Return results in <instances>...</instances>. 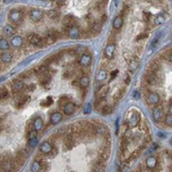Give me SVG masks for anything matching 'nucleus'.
<instances>
[{"instance_id":"24","label":"nucleus","mask_w":172,"mask_h":172,"mask_svg":"<svg viewBox=\"0 0 172 172\" xmlns=\"http://www.w3.org/2000/svg\"><path fill=\"white\" fill-rule=\"evenodd\" d=\"M74 109H75V105H74V103H72V102H67L66 104L63 106V111H64L65 114H68V116L71 114V113H73Z\"/></svg>"},{"instance_id":"50","label":"nucleus","mask_w":172,"mask_h":172,"mask_svg":"<svg viewBox=\"0 0 172 172\" xmlns=\"http://www.w3.org/2000/svg\"><path fill=\"white\" fill-rule=\"evenodd\" d=\"M118 71L116 69H114L112 72H111V73H110V78H111V80H113V78L116 77V75L118 74Z\"/></svg>"},{"instance_id":"25","label":"nucleus","mask_w":172,"mask_h":172,"mask_svg":"<svg viewBox=\"0 0 172 172\" xmlns=\"http://www.w3.org/2000/svg\"><path fill=\"white\" fill-rule=\"evenodd\" d=\"M44 128V121L41 118H36L35 121L33 122V130L36 132L40 131L41 129Z\"/></svg>"},{"instance_id":"38","label":"nucleus","mask_w":172,"mask_h":172,"mask_svg":"<svg viewBox=\"0 0 172 172\" xmlns=\"http://www.w3.org/2000/svg\"><path fill=\"white\" fill-rule=\"evenodd\" d=\"M137 67H138V61H137V60L133 59L129 62V70H130V71H134Z\"/></svg>"},{"instance_id":"31","label":"nucleus","mask_w":172,"mask_h":172,"mask_svg":"<svg viewBox=\"0 0 172 172\" xmlns=\"http://www.w3.org/2000/svg\"><path fill=\"white\" fill-rule=\"evenodd\" d=\"M9 42H8L7 39L5 38H1L0 39V50H2V51H6V50L9 49Z\"/></svg>"},{"instance_id":"41","label":"nucleus","mask_w":172,"mask_h":172,"mask_svg":"<svg viewBox=\"0 0 172 172\" xmlns=\"http://www.w3.org/2000/svg\"><path fill=\"white\" fill-rule=\"evenodd\" d=\"M165 124H166V126H168V127H171L172 126V116H171V113L166 116V118H165Z\"/></svg>"},{"instance_id":"15","label":"nucleus","mask_w":172,"mask_h":172,"mask_svg":"<svg viewBox=\"0 0 172 172\" xmlns=\"http://www.w3.org/2000/svg\"><path fill=\"white\" fill-rule=\"evenodd\" d=\"M42 40H44V44H54L55 41L57 40L54 31H50V32H48V33L46 34V36H44V38H42Z\"/></svg>"},{"instance_id":"4","label":"nucleus","mask_w":172,"mask_h":172,"mask_svg":"<svg viewBox=\"0 0 172 172\" xmlns=\"http://www.w3.org/2000/svg\"><path fill=\"white\" fill-rule=\"evenodd\" d=\"M93 133L97 135H106L108 129L104 124H93Z\"/></svg>"},{"instance_id":"56","label":"nucleus","mask_w":172,"mask_h":172,"mask_svg":"<svg viewBox=\"0 0 172 172\" xmlns=\"http://www.w3.org/2000/svg\"><path fill=\"white\" fill-rule=\"evenodd\" d=\"M64 4L63 1H57V5H59V6H62V5Z\"/></svg>"},{"instance_id":"40","label":"nucleus","mask_w":172,"mask_h":172,"mask_svg":"<svg viewBox=\"0 0 172 172\" xmlns=\"http://www.w3.org/2000/svg\"><path fill=\"white\" fill-rule=\"evenodd\" d=\"M7 95H8L7 90L5 88H0V101L5 99V98L7 97Z\"/></svg>"},{"instance_id":"47","label":"nucleus","mask_w":172,"mask_h":172,"mask_svg":"<svg viewBox=\"0 0 172 172\" xmlns=\"http://www.w3.org/2000/svg\"><path fill=\"white\" fill-rule=\"evenodd\" d=\"M151 141H152V137H151L149 134H147V137H144V139H143V144H147V143H149Z\"/></svg>"},{"instance_id":"29","label":"nucleus","mask_w":172,"mask_h":172,"mask_svg":"<svg viewBox=\"0 0 172 172\" xmlns=\"http://www.w3.org/2000/svg\"><path fill=\"white\" fill-rule=\"evenodd\" d=\"M78 84H80L82 88L88 87V86L90 85V77L88 76V75H82L80 80H78Z\"/></svg>"},{"instance_id":"26","label":"nucleus","mask_w":172,"mask_h":172,"mask_svg":"<svg viewBox=\"0 0 172 172\" xmlns=\"http://www.w3.org/2000/svg\"><path fill=\"white\" fill-rule=\"evenodd\" d=\"M0 60H1L3 63H6V64L10 63L11 60H13V55L7 53V52H4V53H2L1 56H0Z\"/></svg>"},{"instance_id":"28","label":"nucleus","mask_w":172,"mask_h":172,"mask_svg":"<svg viewBox=\"0 0 172 172\" xmlns=\"http://www.w3.org/2000/svg\"><path fill=\"white\" fill-rule=\"evenodd\" d=\"M112 26H113V28L116 29V30H118V29H121V27L123 26V18H121L120 15L116 17V18H114V20H113V22H112Z\"/></svg>"},{"instance_id":"52","label":"nucleus","mask_w":172,"mask_h":172,"mask_svg":"<svg viewBox=\"0 0 172 172\" xmlns=\"http://www.w3.org/2000/svg\"><path fill=\"white\" fill-rule=\"evenodd\" d=\"M27 89H28L30 92H32V91L35 90V85H34V84H31L30 86H28V88H27Z\"/></svg>"},{"instance_id":"18","label":"nucleus","mask_w":172,"mask_h":172,"mask_svg":"<svg viewBox=\"0 0 172 172\" xmlns=\"http://www.w3.org/2000/svg\"><path fill=\"white\" fill-rule=\"evenodd\" d=\"M39 149H40L41 154H44V155H49L50 153L52 152V149H53V147H52L51 142L49 141H44L41 143L40 147H39Z\"/></svg>"},{"instance_id":"23","label":"nucleus","mask_w":172,"mask_h":172,"mask_svg":"<svg viewBox=\"0 0 172 172\" xmlns=\"http://www.w3.org/2000/svg\"><path fill=\"white\" fill-rule=\"evenodd\" d=\"M158 164V160L156 157H149L147 159V162H145V165L149 169H155L157 167Z\"/></svg>"},{"instance_id":"9","label":"nucleus","mask_w":172,"mask_h":172,"mask_svg":"<svg viewBox=\"0 0 172 172\" xmlns=\"http://www.w3.org/2000/svg\"><path fill=\"white\" fill-rule=\"evenodd\" d=\"M108 90H109V87L107 85H103L101 86L97 91H96V98L97 99H105L106 95H107Z\"/></svg>"},{"instance_id":"53","label":"nucleus","mask_w":172,"mask_h":172,"mask_svg":"<svg viewBox=\"0 0 172 172\" xmlns=\"http://www.w3.org/2000/svg\"><path fill=\"white\" fill-rule=\"evenodd\" d=\"M106 20H107V15H103L102 17H101V22H100V23H101V24H102V23H105Z\"/></svg>"},{"instance_id":"49","label":"nucleus","mask_w":172,"mask_h":172,"mask_svg":"<svg viewBox=\"0 0 172 172\" xmlns=\"http://www.w3.org/2000/svg\"><path fill=\"white\" fill-rule=\"evenodd\" d=\"M160 34H161V33H158L157 35H156V37H155V38L152 40V44H153V46H155V44H157V41L159 40V38H160Z\"/></svg>"},{"instance_id":"35","label":"nucleus","mask_w":172,"mask_h":172,"mask_svg":"<svg viewBox=\"0 0 172 172\" xmlns=\"http://www.w3.org/2000/svg\"><path fill=\"white\" fill-rule=\"evenodd\" d=\"M113 111V107L110 105H104L102 107V109H101V113L102 114H109V113H111Z\"/></svg>"},{"instance_id":"17","label":"nucleus","mask_w":172,"mask_h":172,"mask_svg":"<svg viewBox=\"0 0 172 172\" xmlns=\"http://www.w3.org/2000/svg\"><path fill=\"white\" fill-rule=\"evenodd\" d=\"M62 118H63V116H62L61 112H56L52 113L51 114V118H50V122H51L52 125H58L60 122L62 121Z\"/></svg>"},{"instance_id":"54","label":"nucleus","mask_w":172,"mask_h":172,"mask_svg":"<svg viewBox=\"0 0 172 172\" xmlns=\"http://www.w3.org/2000/svg\"><path fill=\"white\" fill-rule=\"evenodd\" d=\"M139 97H140V95H139V92L135 91V92H134V98H135V99H139Z\"/></svg>"},{"instance_id":"19","label":"nucleus","mask_w":172,"mask_h":172,"mask_svg":"<svg viewBox=\"0 0 172 172\" xmlns=\"http://www.w3.org/2000/svg\"><path fill=\"white\" fill-rule=\"evenodd\" d=\"M2 32H3V35L7 36V37H10V36H13V34H15V28L13 27V25H9V24H7V25H5L4 27H3Z\"/></svg>"},{"instance_id":"22","label":"nucleus","mask_w":172,"mask_h":172,"mask_svg":"<svg viewBox=\"0 0 172 172\" xmlns=\"http://www.w3.org/2000/svg\"><path fill=\"white\" fill-rule=\"evenodd\" d=\"M9 44H11L13 48H20V46H22V44H23V38H22L20 35L13 36V38L10 39Z\"/></svg>"},{"instance_id":"8","label":"nucleus","mask_w":172,"mask_h":172,"mask_svg":"<svg viewBox=\"0 0 172 172\" xmlns=\"http://www.w3.org/2000/svg\"><path fill=\"white\" fill-rule=\"evenodd\" d=\"M139 121H140V114L138 112H133L131 114V116L129 118L128 122H127L128 127H132V128L136 127L139 124Z\"/></svg>"},{"instance_id":"55","label":"nucleus","mask_w":172,"mask_h":172,"mask_svg":"<svg viewBox=\"0 0 172 172\" xmlns=\"http://www.w3.org/2000/svg\"><path fill=\"white\" fill-rule=\"evenodd\" d=\"M130 82H131V80H130V77L127 76V77H126V80H125V84H126V85H129V84H130Z\"/></svg>"},{"instance_id":"34","label":"nucleus","mask_w":172,"mask_h":172,"mask_svg":"<svg viewBox=\"0 0 172 172\" xmlns=\"http://www.w3.org/2000/svg\"><path fill=\"white\" fill-rule=\"evenodd\" d=\"M154 22H155V25H157V26L162 25L163 23H165V17L163 15H158L157 17L155 18Z\"/></svg>"},{"instance_id":"42","label":"nucleus","mask_w":172,"mask_h":172,"mask_svg":"<svg viewBox=\"0 0 172 172\" xmlns=\"http://www.w3.org/2000/svg\"><path fill=\"white\" fill-rule=\"evenodd\" d=\"M84 52H86V49L84 48V46H77L76 49L74 50V54L77 55V54H82L84 55Z\"/></svg>"},{"instance_id":"30","label":"nucleus","mask_w":172,"mask_h":172,"mask_svg":"<svg viewBox=\"0 0 172 172\" xmlns=\"http://www.w3.org/2000/svg\"><path fill=\"white\" fill-rule=\"evenodd\" d=\"M106 77H107V72H106L105 69H101L100 71L98 72V75L96 77V80L97 82H103L104 80H106Z\"/></svg>"},{"instance_id":"33","label":"nucleus","mask_w":172,"mask_h":172,"mask_svg":"<svg viewBox=\"0 0 172 172\" xmlns=\"http://www.w3.org/2000/svg\"><path fill=\"white\" fill-rule=\"evenodd\" d=\"M104 105H106L105 99H97V100L95 101V108L97 110H101Z\"/></svg>"},{"instance_id":"43","label":"nucleus","mask_w":172,"mask_h":172,"mask_svg":"<svg viewBox=\"0 0 172 172\" xmlns=\"http://www.w3.org/2000/svg\"><path fill=\"white\" fill-rule=\"evenodd\" d=\"M67 101H68V97H66V96L60 98V100H59V106L60 107H62L63 105H65V104L67 103Z\"/></svg>"},{"instance_id":"45","label":"nucleus","mask_w":172,"mask_h":172,"mask_svg":"<svg viewBox=\"0 0 172 172\" xmlns=\"http://www.w3.org/2000/svg\"><path fill=\"white\" fill-rule=\"evenodd\" d=\"M36 135H37V132L34 131V130H32V131L28 132V138L29 139H32V138H35Z\"/></svg>"},{"instance_id":"48","label":"nucleus","mask_w":172,"mask_h":172,"mask_svg":"<svg viewBox=\"0 0 172 172\" xmlns=\"http://www.w3.org/2000/svg\"><path fill=\"white\" fill-rule=\"evenodd\" d=\"M52 103H53V101H52V98L51 97H49L48 98V101L46 100V102H42L41 103V105H50V104H52Z\"/></svg>"},{"instance_id":"2","label":"nucleus","mask_w":172,"mask_h":172,"mask_svg":"<svg viewBox=\"0 0 172 172\" xmlns=\"http://www.w3.org/2000/svg\"><path fill=\"white\" fill-rule=\"evenodd\" d=\"M22 18H23V15H22V13L19 9H11L8 13V19L13 24L20 23Z\"/></svg>"},{"instance_id":"37","label":"nucleus","mask_w":172,"mask_h":172,"mask_svg":"<svg viewBox=\"0 0 172 172\" xmlns=\"http://www.w3.org/2000/svg\"><path fill=\"white\" fill-rule=\"evenodd\" d=\"M49 17H50V19H52V20H58L60 17V13H59V11H57V10H55V9L50 10Z\"/></svg>"},{"instance_id":"1","label":"nucleus","mask_w":172,"mask_h":172,"mask_svg":"<svg viewBox=\"0 0 172 172\" xmlns=\"http://www.w3.org/2000/svg\"><path fill=\"white\" fill-rule=\"evenodd\" d=\"M144 78H145V82H147L149 86H156L159 82V78H158L157 74L152 71H149V69L144 73Z\"/></svg>"},{"instance_id":"6","label":"nucleus","mask_w":172,"mask_h":172,"mask_svg":"<svg viewBox=\"0 0 172 172\" xmlns=\"http://www.w3.org/2000/svg\"><path fill=\"white\" fill-rule=\"evenodd\" d=\"M28 40H29V42L34 46H44L42 38H41L39 35H37V34H32L31 36H29Z\"/></svg>"},{"instance_id":"46","label":"nucleus","mask_w":172,"mask_h":172,"mask_svg":"<svg viewBox=\"0 0 172 172\" xmlns=\"http://www.w3.org/2000/svg\"><path fill=\"white\" fill-rule=\"evenodd\" d=\"M147 33H141V34H139V36H137V37H136V41L141 40V39L147 38Z\"/></svg>"},{"instance_id":"27","label":"nucleus","mask_w":172,"mask_h":172,"mask_svg":"<svg viewBox=\"0 0 172 172\" xmlns=\"http://www.w3.org/2000/svg\"><path fill=\"white\" fill-rule=\"evenodd\" d=\"M52 80V76L49 74V73H46V74H40L39 75V80H40L41 85H49L50 82H51Z\"/></svg>"},{"instance_id":"20","label":"nucleus","mask_w":172,"mask_h":172,"mask_svg":"<svg viewBox=\"0 0 172 172\" xmlns=\"http://www.w3.org/2000/svg\"><path fill=\"white\" fill-rule=\"evenodd\" d=\"M102 31V24L100 22H94L91 26V33L94 35H98Z\"/></svg>"},{"instance_id":"44","label":"nucleus","mask_w":172,"mask_h":172,"mask_svg":"<svg viewBox=\"0 0 172 172\" xmlns=\"http://www.w3.org/2000/svg\"><path fill=\"white\" fill-rule=\"evenodd\" d=\"M151 18H152V15H151V13H149V11H143V20L144 21L149 22V21L151 20Z\"/></svg>"},{"instance_id":"13","label":"nucleus","mask_w":172,"mask_h":172,"mask_svg":"<svg viewBox=\"0 0 172 172\" xmlns=\"http://www.w3.org/2000/svg\"><path fill=\"white\" fill-rule=\"evenodd\" d=\"M25 85H24L23 80H15L13 82V86H11V89H13V93H20L21 91L24 90Z\"/></svg>"},{"instance_id":"5","label":"nucleus","mask_w":172,"mask_h":172,"mask_svg":"<svg viewBox=\"0 0 172 172\" xmlns=\"http://www.w3.org/2000/svg\"><path fill=\"white\" fill-rule=\"evenodd\" d=\"M63 25L66 28H71V27H77V20L76 18H74L73 15H68L66 17H64L63 19Z\"/></svg>"},{"instance_id":"14","label":"nucleus","mask_w":172,"mask_h":172,"mask_svg":"<svg viewBox=\"0 0 172 172\" xmlns=\"http://www.w3.org/2000/svg\"><path fill=\"white\" fill-rule=\"evenodd\" d=\"M15 163H13V160H6V161H3L2 165H1V168H2L3 172H11L15 168Z\"/></svg>"},{"instance_id":"7","label":"nucleus","mask_w":172,"mask_h":172,"mask_svg":"<svg viewBox=\"0 0 172 172\" xmlns=\"http://www.w3.org/2000/svg\"><path fill=\"white\" fill-rule=\"evenodd\" d=\"M67 35L69 36L72 39H77L80 38L82 35V31L80 30L78 27H71V28H67Z\"/></svg>"},{"instance_id":"32","label":"nucleus","mask_w":172,"mask_h":172,"mask_svg":"<svg viewBox=\"0 0 172 172\" xmlns=\"http://www.w3.org/2000/svg\"><path fill=\"white\" fill-rule=\"evenodd\" d=\"M41 170V164L38 162V161H34L31 165V171L32 172H39Z\"/></svg>"},{"instance_id":"10","label":"nucleus","mask_w":172,"mask_h":172,"mask_svg":"<svg viewBox=\"0 0 172 172\" xmlns=\"http://www.w3.org/2000/svg\"><path fill=\"white\" fill-rule=\"evenodd\" d=\"M147 103L149 104H158V103L161 101V98H160V95L156 92H149V95H147Z\"/></svg>"},{"instance_id":"39","label":"nucleus","mask_w":172,"mask_h":172,"mask_svg":"<svg viewBox=\"0 0 172 172\" xmlns=\"http://www.w3.org/2000/svg\"><path fill=\"white\" fill-rule=\"evenodd\" d=\"M37 143H38V139L36 138H32V139H29L28 140V145L30 149H34V147L37 145Z\"/></svg>"},{"instance_id":"11","label":"nucleus","mask_w":172,"mask_h":172,"mask_svg":"<svg viewBox=\"0 0 172 172\" xmlns=\"http://www.w3.org/2000/svg\"><path fill=\"white\" fill-rule=\"evenodd\" d=\"M29 17L32 21L34 22H37V21H40L44 17V13H42V10L40 9H32L29 13Z\"/></svg>"},{"instance_id":"51","label":"nucleus","mask_w":172,"mask_h":172,"mask_svg":"<svg viewBox=\"0 0 172 172\" xmlns=\"http://www.w3.org/2000/svg\"><path fill=\"white\" fill-rule=\"evenodd\" d=\"M140 130H141V131H147L149 129H147V124H143V125H141V126H140Z\"/></svg>"},{"instance_id":"12","label":"nucleus","mask_w":172,"mask_h":172,"mask_svg":"<svg viewBox=\"0 0 172 172\" xmlns=\"http://www.w3.org/2000/svg\"><path fill=\"white\" fill-rule=\"evenodd\" d=\"M164 116V111H163L162 107H156L154 108L153 110V118H154L155 122H160Z\"/></svg>"},{"instance_id":"21","label":"nucleus","mask_w":172,"mask_h":172,"mask_svg":"<svg viewBox=\"0 0 172 172\" xmlns=\"http://www.w3.org/2000/svg\"><path fill=\"white\" fill-rule=\"evenodd\" d=\"M114 50H116V44H108L105 49V56L108 60L111 59L114 54Z\"/></svg>"},{"instance_id":"36","label":"nucleus","mask_w":172,"mask_h":172,"mask_svg":"<svg viewBox=\"0 0 172 172\" xmlns=\"http://www.w3.org/2000/svg\"><path fill=\"white\" fill-rule=\"evenodd\" d=\"M93 172H105V164H96Z\"/></svg>"},{"instance_id":"3","label":"nucleus","mask_w":172,"mask_h":172,"mask_svg":"<svg viewBox=\"0 0 172 172\" xmlns=\"http://www.w3.org/2000/svg\"><path fill=\"white\" fill-rule=\"evenodd\" d=\"M30 99L28 95H25V94H19V95L15 96V104L17 108H21L25 105L26 103L28 102V100Z\"/></svg>"},{"instance_id":"16","label":"nucleus","mask_w":172,"mask_h":172,"mask_svg":"<svg viewBox=\"0 0 172 172\" xmlns=\"http://www.w3.org/2000/svg\"><path fill=\"white\" fill-rule=\"evenodd\" d=\"M91 62H92V57L90 56L89 54H84L80 56V66L82 67H87L91 64Z\"/></svg>"}]
</instances>
